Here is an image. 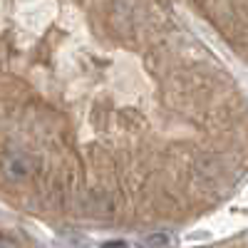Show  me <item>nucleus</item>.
I'll use <instances>...</instances> for the list:
<instances>
[{"mask_svg":"<svg viewBox=\"0 0 248 248\" xmlns=\"http://www.w3.org/2000/svg\"><path fill=\"white\" fill-rule=\"evenodd\" d=\"M3 174L8 179H25L28 174H32V161L28 154H10L3 159Z\"/></svg>","mask_w":248,"mask_h":248,"instance_id":"1","label":"nucleus"},{"mask_svg":"<svg viewBox=\"0 0 248 248\" xmlns=\"http://www.w3.org/2000/svg\"><path fill=\"white\" fill-rule=\"evenodd\" d=\"M0 248H15V243L10 238H5V236H0Z\"/></svg>","mask_w":248,"mask_h":248,"instance_id":"2","label":"nucleus"}]
</instances>
